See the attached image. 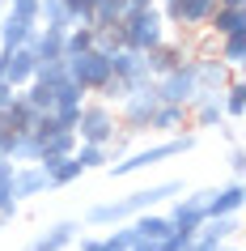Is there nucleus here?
Here are the masks:
<instances>
[{
  "label": "nucleus",
  "mask_w": 246,
  "mask_h": 251,
  "mask_svg": "<svg viewBox=\"0 0 246 251\" xmlns=\"http://www.w3.org/2000/svg\"><path fill=\"white\" fill-rule=\"evenodd\" d=\"M217 4H229V9H246V0H217Z\"/></svg>",
  "instance_id": "obj_40"
},
{
  "label": "nucleus",
  "mask_w": 246,
  "mask_h": 251,
  "mask_svg": "<svg viewBox=\"0 0 246 251\" xmlns=\"http://www.w3.org/2000/svg\"><path fill=\"white\" fill-rule=\"evenodd\" d=\"M39 115H43V111H34V106L22 98V90L13 94V102L4 106V124H9V132H34Z\"/></svg>",
  "instance_id": "obj_20"
},
{
  "label": "nucleus",
  "mask_w": 246,
  "mask_h": 251,
  "mask_svg": "<svg viewBox=\"0 0 246 251\" xmlns=\"http://www.w3.org/2000/svg\"><path fill=\"white\" fill-rule=\"evenodd\" d=\"M238 73H242V68H229L225 60H217V55H191V77H195V90L200 94H221Z\"/></svg>",
  "instance_id": "obj_7"
},
{
  "label": "nucleus",
  "mask_w": 246,
  "mask_h": 251,
  "mask_svg": "<svg viewBox=\"0 0 246 251\" xmlns=\"http://www.w3.org/2000/svg\"><path fill=\"white\" fill-rule=\"evenodd\" d=\"M85 47H93V26H68L64 55H77V51H85Z\"/></svg>",
  "instance_id": "obj_32"
},
{
  "label": "nucleus",
  "mask_w": 246,
  "mask_h": 251,
  "mask_svg": "<svg viewBox=\"0 0 246 251\" xmlns=\"http://www.w3.org/2000/svg\"><path fill=\"white\" fill-rule=\"evenodd\" d=\"M187 119L191 128H225V106H221V94H195L187 102Z\"/></svg>",
  "instance_id": "obj_11"
},
{
  "label": "nucleus",
  "mask_w": 246,
  "mask_h": 251,
  "mask_svg": "<svg viewBox=\"0 0 246 251\" xmlns=\"http://www.w3.org/2000/svg\"><path fill=\"white\" fill-rule=\"evenodd\" d=\"M115 128H119V119H115V106L111 102H81V115H77V141H89V145H106L111 136H115Z\"/></svg>",
  "instance_id": "obj_5"
},
{
  "label": "nucleus",
  "mask_w": 246,
  "mask_h": 251,
  "mask_svg": "<svg viewBox=\"0 0 246 251\" xmlns=\"http://www.w3.org/2000/svg\"><path fill=\"white\" fill-rule=\"evenodd\" d=\"M77 230H81V222H55L51 230H43L34 243H30V251H64L72 238H77Z\"/></svg>",
  "instance_id": "obj_21"
},
{
  "label": "nucleus",
  "mask_w": 246,
  "mask_h": 251,
  "mask_svg": "<svg viewBox=\"0 0 246 251\" xmlns=\"http://www.w3.org/2000/svg\"><path fill=\"white\" fill-rule=\"evenodd\" d=\"M111 73H115V77H128V81H144V77H149L144 51H136V47H119V51H111Z\"/></svg>",
  "instance_id": "obj_16"
},
{
  "label": "nucleus",
  "mask_w": 246,
  "mask_h": 251,
  "mask_svg": "<svg viewBox=\"0 0 246 251\" xmlns=\"http://www.w3.org/2000/svg\"><path fill=\"white\" fill-rule=\"evenodd\" d=\"M221 94H225V98H221V106H225V119H242V111H246V85H242V77H233Z\"/></svg>",
  "instance_id": "obj_27"
},
{
  "label": "nucleus",
  "mask_w": 246,
  "mask_h": 251,
  "mask_svg": "<svg viewBox=\"0 0 246 251\" xmlns=\"http://www.w3.org/2000/svg\"><path fill=\"white\" fill-rule=\"evenodd\" d=\"M132 230H136V238L140 243H157V238H166L170 230H174V222H170L166 213H153V209H144L132 217Z\"/></svg>",
  "instance_id": "obj_18"
},
{
  "label": "nucleus",
  "mask_w": 246,
  "mask_h": 251,
  "mask_svg": "<svg viewBox=\"0 0 246 251\" xmlns=\"http://www.w3.org/2000/svg\"><path fill=\"white\" fill-rule=\"evenodd\" d=\"M0 132H9V124H4V111H0Z\"/></svg>",
  "instance_id": "obj_42"
},
{
  "label": "nucleus",
  "mask_w": 246,
  "mask_h": 251,
  "mask_svg": "<svg viewBox=\"0 0 246 251\" xmlns=\"http://www.w3.org/2000/svg\"><path fill=\"white\" fill-rule=\"evenodd\" d=\"M64 9H68L72 26H93V4L89 0H64Z\"/></svg>",
  "instance_id": "obj_34"
},
{
  "label": "nucleus",
  "mask_w": 246,
  "mask_h": 251,
  "mask_svg": "<svg viewBox=\"0 0 246 251\" xmlns=\"http://www.w3.org/2000/svg\"><path fill=\"white\" fill-rule=\"evenodd\" d=\"M132 243H140V238H136V230L115 222V230H111L106 238H98V247H93V251H132Z\"/></svg>",
  "instance_id": "obj_29"
},
{
  "label": "nucleus",
  "mask_w": 246,
  "mask_h": 251,
  "mask_svg": "<svg viewBox=\"0 0 246 251\" xmlns=\"http://www.w3.org/2000/svg\"><path fill=\"white\" fill-rule=\"evenodd\" d=\"M72 158L81 162V171H102L106 162H111V153H106V145H89V141H77Z\"/></svg>",
  "instance_id": "obj_26"
},
{
  "label": "nucleus",
  "mask_w": 246,
  "mask_h": 251,
  "mask_svg": "<svg viewBox=\"0 0 246 251\" xmlns=\"http://www.w3.org/2000/svg\"><path fill=\"white\" fill-rule=\"evenodd\" d=\"M39 30V22H30V17H17V13H0V47H22L30 43V34Z\"/></svg>",
  "instance_id": "obj_17"
},
{
  "label": "nucleus",
  "mask_w": 246,
  "mask_h": 251,
  "mask_svg": "<svg viewBox=\"0 0 246 251\" xmlns=\"http://www.w3.org/2000/svg\"><path fill=\"white\" fill-rule=\"evenodd\" d=\"M191 55H200V51H191L182 39H170V34H166L153 51H144V64H149V77H161V73H170V68L187 64Z\"/></svg>",
  "instance_id": "obj_9"
},
{
  "label": "nucleus",
  "mask_w": 246,
  "mask_h": 251,
  "mask_svg": "<svg viewBox=\"0 0 246 251\" xmlns=\"http://www.w3.org/2000/svg\"><path fill=\"white\" fill-rule=\"evenodd\" d=\"M72 149H77V132H68V128H60L51 136H39V158H68Z\"/></svg>",
  "instance_id": "obj_23"
},
{
  "label": "nucleus",
  "mask_w": 246,
  "mask_h": 251,
  "mask_svg": "<svg viewBox=\"0 0 246 251\" xmlns=\"http://www.w3.org/2000/svg\"><path fill=\"white\" fill-rule=\"evenodd\" d=\"M217 60H225L229 68H242L246 64V30L242 34H225V39H217Z\"/></svg>",
  "instance_id": "obj_25"
},
{
  "label": "nucleus",
  "mask_w": 246,
  "mask_h": 251,
  "mask_svg": "<svg viewBox=\"0 0 246 251\" xmlns=\"http://www.w3.org/2000/svg\"><path fill=\"white\" fill-rule=\"evenodd\" d=\"M81 175H85V171H81V162L68 153V158H60L51 171H47V179H51V187H64V183H72V179H81Z\"/></svg>",
  "instance_id": "obj_31"
},
{
  "label": "nucleus",
  "mask_w": 246,
  "mask_h": 251,
  "mask_svg": "<svg viewBox=\"0 0 246 251\" xmlns=\"http://www.w3.org/2000/svg\"><path fill=\"white\" fill-rule=\"evenodd\" d=\"M242 183L233 179L229 187H208V196H204V213L208 217H229V213H238L242 209Z\"/></svg>",
  "instance_id": "obj_13"
},
{
  "label": "nucleus",
  "mask_w": 246,
  "mask_h": 251,
  "mask_svg": "<svg viewBox=\"0 0 246 251\" xmlns=\"http://www.w3.org/2000/svg\"><path fill=\"white\" fill-rule=\"evenodd\" d=\"M217 9V0H179V17H174V26H187V30H200L212 17Z\"/></svg>",
  "instance_id": "obj_22"
},
{
  "label": "nucleus",
  "mask_w": 246,
  "mask_h": 251,
  "mask_svg": "<svg viewBox=\"0 0 246 251\" xmlns=\"http://www.w3.org/2000/svg\"><path fill=\"white\" fill-rule=\"evenodd\" d=\"M217 39H225V34H242L246 30V9H229V4H217L212 9V17L204 22Z\"/></svg>",
  "instance_id": "obj_19"
},
{
  "label": "nucleus",
  "mask_w": 246,
  "mask_h": 251,
  "mask_svg": "<svg viewBox=\"0 0 246 251\" xmlns=\"http://www.w3.org/2000/svg\"><path fill=\"white\" fill-rule=\"evenodd\" d=\"M204 251H242V247H238V238H229V243H212V247H204Z\"/></svg>",
  "instance_id": "obj_38"
},
{
  "label": "nucleus",
  "mask_w": 246,
  "mask_h": 251,
  "mask_svg": "<svg viewBox=\"0 0 246 251\" xmlns=\"http://www.w3.org/2000/svg\"><path fill=\"white\" fill-rule=\"evenodd\" d=\"M89 4H93V0H89Z\"/></svg>",
  "instance_id": "obj_44"
},
{
  "label": "nucleus",
  "mask_w": 246,
  "mask_h": 251,
  "mask_svg": "<svg viewBox=\"0 0 246 251\" xmlns=\"http://www.w3.org/2000/svg\"><path fill=\"white\" fill-rule=\"evenodd\" d=\"M191 149H195V132H174V136H166V141H157V145H149V149H132V153H123L119 162H106V171L115 175V179H128V175H140V171H149V166H157V162L191 153Z\"/></svg>",
  "instance_id": "obj_2"
},
{
  "label": "nucleus",
  "mask_w": 246,
  "mask_h": 251,
  "mask_svg": "<svg viewBox=\"0 0 246 251\" xmlns=\"http://www.w3.org/2000/svg\"><path fill=\"white\" fill-rule=\"evenodd\" d=\"M128 13V0H93V26H115Z\"/></svg>",
  "instance_id": "obj_30"
},
{
  "label": "nucleus",
  "mask_w": 246,
  "mask_h": 251,
  "mask_svg": "<svg viewBox=\"0 0 246 251\" xmlns=\"http://www.w3.org/2000/svg\"><path fill=\"white\" fill-rule=\"evenodd\" d=\"M153 85H157V98L161 102H179V106H187L195 98V77H191V60L187 64H179V68H170V73H161V77H153Z\"/></svg>",
  "instance_id": "obj_8"
},
{
  "label": "nucleus",
  "mask_w": 246,
  "mask_h": 251,
  "mask_svg": "<svg viewBox=\"0 0 246 251\" xmlns=\"http://www.w3.org/2000/svg\"><path fill=\"white\" fill-rule=\"evenodd\" d=\"M4 4H9V0H4Z\"/></svg>",
  "instance_id": "obj_43"
},
{
  "label": "nucleus",
  "mask_w": 246,
  "mask_h": 251,
  "mask_svg": "<svg viewBox=\"0 0 246 251\" xmlns=\"http://www.w3.org/2000/svg\"><path fill=\"white\" fill-rule=\"evenodd\" d=\"M9 162L13 166L39 162V132H13V141H9Z\"/></svg>",
  "instance_id": "obj_24"
},
{
  "label": "nucleus",
  "mask_w": 246,
  "mask_h": 251,
  "mask_svg": "<svg viewBox=\"0 0 246 251\" xmlns=\"http://www.w3.org/2000/svg\"><path fill=\"white\" fill-rule=\"evenodd\" d=\"M119 30H123V47H136V51H153L157 43L166 39V17H161V9H128L123 13V22H119Z\"/></svg>",
  "instance_id": "obj_3"
},
{
  "label": "nucleus",
  "mask_w": 246,
  "mask_h": 251,
  "mask_svg": "<svg viewBox=\"0 0 246 251\" xmlns=\"http://www.w3.org/2000/svg\"><path fill=\"white\" fill-rule=\"evenodd\" d=\"M157 0H128V9H153Z\"/></svg>",
  "instance_id": "obj_39"
},
{
  "label": "nucleus",
  "mask_w": 246,
  "mask_h": 251,
  "mask_svg": "<svg viewBox=\"0 0 246 251\" xmlns=\"http://www.w3.org/2000/svg\"><path fill=\"white\" fill-rule=\"evenodd\" d=\"M93 47H98V51H119V47H123V30H119V22H115V26H93Z\"/></svg>",
  "instance_id": "obj_33"
},
{
  "label": "nucleus",
  "mask_w": 246,
  "mask_h": 251,
  "mask_svg": "<svg viewBox=\"0 0 246 251\" xmlns=\"http://www.w3.org/2000/svg\"><path fill=\"white\" fill-rule=\"evenodd\" d=\"M161 102L157 98V85H153V77H144L136 90L119 102V115H123V124L119 128H128L132 136H140V132H149V115H153V106Z\"/></svg>",
  "instance_id": "obj_6"
},
{
  "label": "nucleus",
  "mask_w": 246,
  "mask_h": 251,
  "mask_svg": "<svg viewBox=\"0 0 246 251\" xmlns=\"http://www.w3.org/2000/svg\"><path fill=\"white\" fill-rule=\"evenodd\" d=\"M64 73L77 81L85 94H98L102 81L111 77V51H98V47H85L77 55H64Z\"/></svg>",
  "instance_id": "obj_4"
},
{
  "label": "nucleus",
  "mask_w": 246,
  "mask_h": 251,
  "mask_svg": "<svg viewBox=\"0 0 246 251\" xmlns=\"http://www.w3.org/2000/svg\"><path fill=\"white\" fill-rule=\"evenodd\" d=\"M179 192H182L179 179H161V183L140 187V192H132V196H123V200L93 204V209L85 213V222H89V226H115V222H128V217H136V213H144V209H157L161 200H174Z\"/></svg>",
  "instance_id": "obj_1"
},
{
  "label": "nucleus",
  "mask_w": 246,
  "mask_h": 251,
  "mask_svg": "<svg viewBox=\"0 0 246 251\" xmlns=\"http://www.w3.org/2000/svg\"><path fill=\"white\" fill-rule=\"evenodd\" d=\"M43 192H51V179H47V171H43L39 162H26V166H17L13 171V196L17 204L30 196H43Z\"/></svg>",
  "instance_id": "obj_12"
},
{
  "label": "nucleus",
  "mask_w": 246,
  "mask_h": 251,
  "mask_svg": "<svg viewBox=\"0 0 246 251\" xmlns=\"http://www.w3.org/2000/svg\"><path fill=\"white\" fill-rule=\"evenodd\" d=\"M242 166H246V153H242V145H233V153H229V171H233V179L242 175Z\"/></svg>",
  "instance_id": "obj_36"
},
{
  "label": "nucleus",
  "mask_w": 246,
  "mask_h": 251,
  "mask_svg": "<svg viewBox=\"0 0 246 251\" xmlns=\"http://www.w3.org/2000/svg\"><path fill=\"white\" fill-rule=\"evenodd\" d=\"M22 98H26L34 111H51V106H55V85H47V81H30V85H22Z\"/></svg>",
  "instance_id": "obj_28"
},
{
  "label": "nucleus",
  "mask_w": 246,
  "mask_h": 251,
  "mask_svg": "<svg viewBox=\"0 0 246 251\" xmlns=\"http://www.w3.org/2000/svg\"><path fill=\"white\" fill-rule=\"evenodd\" d=\"M0 64H4V81H9L13 90H22V85L34 81L39 60H34V51H30V43H22V47H0Z\"/></svg>",
  "instance_id": "obj_10"
},
{
  "label": "nucleus",
  "mask_w": 246,
  "mask_h": 251,
  "mask_svg": "<svg viewBox=\"0 0 246 251\" xmlns=\"http://www.w3.org/2000/svg\"><path fill=\"white\" fill-rule=\"evenodd\" d=\"M0 217H4V222H13V217H17V196H13V179H4V183H0Z\"/></svg>",
  "instance_id": "obj_35"
},
{
  "label": "nucleus",
  "mask_w": 246,
  "mask_h": 251,
  "mask_svg": "<svg viewBox=\"0 0 246 251\" xmlns=\"http://www.w3.org/2000/svg\"><path fill=\"white\" fill-rule=\"evenodd\" d=\"M13 85H9V81H4V77H0V111H4V106H9V102H13Z\"/></svg>",
  "instance_id": "obj_37"
},
{
  "label": "nucleus",
  "mask_w": 246,
  "mask_h": 251,
  "mask_svg": "<svg viewBox=\"0 0 246 251\" xmlns=\"http://www.w3.org/2000/svg\"><path fill=\"white\" fill-rule=\"evenodd\" d=\"M64 34H68V30L39 26L34 34H30V51H34V60H39V64H55V60H64Z\"/></svg>",
  "instance_id": "obj_14"
},
{
  "label": "nucleus",
  "mask_w": 246,
  "mask_h": 251,
  "mask_svg": "<svg viewBox=\"0 0 246 251\" xmlns=\"http://www.w3.org/2000/svg\"><path fill=\"white\" fill-rule=\"evenodd\" d=\"M182 124H187V106H179V102H157L153 115H149V132L174 136V132H182Z\"/></svg>",
  "instance_id": "obj_15"
},
{
  "label": "nucleus",
  "mask_w": 246,
  "mask_h": 251,
  "mask_svg": "<svg viewBox=\"0 0 246 251\" xmlns=\"http://www.w3.org/2000/svg\"><path fill=\"white\" fill-rule=\"evenodd\" d=\"M132 251H153V243H132Z\"/></svg>",
  "instance_id": "obj_41"
}]
</instances>
